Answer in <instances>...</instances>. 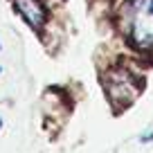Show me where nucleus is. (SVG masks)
Instances as JSON below:
<instances>
[{
  "label": "nucleus",
  "instance_id": "nucleus-2",
  "mask_svg": "<svg viewBox=\"0 0 153 153\" xmlns=\"http://www.w3.org/2000/svg\"><path fill=\"white\" fill-rule=\"evenodd\" d=\"M104 90L113 106H128L140 95V79L126 68H113L104 76Z\"/></svg>",
  "mask_w": 153,
  "mask_h": 153
},
{
  "label": "nucleus",
  "instance_id": "nucleus-6",
  "mask_svg": "<svg viewBox=\"0 0 153 153\" xmlns=\"http://www.w3.org/2000/svg\"><path fill=\"white\" fill-rule=\"evenodd\" d=\"M0 72H2V68H0Z\"/></svg>",
  "mask_w": 153,
  "mask_h": 153
},
{
  "label": "nucleus",
  "instance_id": "nucleus-3",
  "mask_svg": "<svg viewBox=\"0 0 153 153\" xmlns=\"http://www.w3.org/2000/svg\"><path fill=\"white\" fill-rule=\"evenodd\" d=\"M14 7L18 9V14L23 16V20L32 29H41L45 25L48 11L41 5V0H14Z\"/></svg>",
  "mask_w": 153,
  "mask_h": 153
},
{
  "label": "nucleus",
  "instance_id": "nucleus-5",
  "mask_svg": "<svg viewBox=\"0 0 153 153\" xmlns=\"http://www.w3.org/2000/svg\"><path fill=\"white\" fill-rule=\"evenodd\" d=\"M0 128H2V120H0Z\"/></svg>",
  "mask_w": 153,
  "mask_h": 153
},
{
  "label": "nucleus",
  "instance_id": "nucleus-4",
  "mask_svg": "<svg viewBox=\"0 0 153 153\" xmlns=\"http://www.w3.org/2000/svg\"><path fill=\"white\" fill-rule=\"evenodd\" d=\"M151 140H153V131H151V133H146V135H142L140 142H151Z\"/></svg>",
  "mask_w": 153,
  "mask_h": 153
},
{
  "label": "nucleus",
  "instance_id": "nucleus-7",
  "mask_svg": "<svg viewBox=\"0 0 153 153\" xmlns=\"http://www.w3.org/2000/svg\"><path fill=\"white\" fill-rule=\"evenodd\" d=\"M0 50H2V45H0Z\"/></svg>",
  "mask_w": 153,
  "mask_h": 153
},
{
  "label": "nucleus",
  "instance_id": "nucleus-1",
  "mask_svg": "<svg viewBox=\"0 0 153 153\" xmlns=\"http://www.w3.org/2000/svg\"><path fill=\"white\" fill-rule=\"evenodd\" d=\"M120 23L137 48L153 45V0H128L122 7Z\"/></svg>",
  "mask_w": 153,
  "mask_h": 153
}]
</instances>
